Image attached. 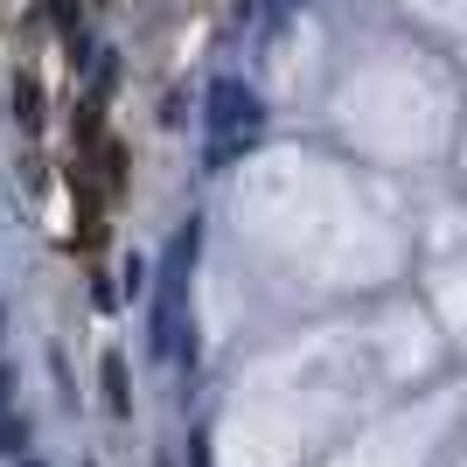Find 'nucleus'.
<instances>
[{
	"label": "nucleus",
	"mask_w": 467,
	"mask_h": 467,
	"mask_svg": "<svg viewBox=\"0 0 467 467\" xmlns=\"http://www.w3.org/2000/svg\"><path fill=\"white\" fill-rule=\"evenodd\" d=\"M21 447H28V419H21V411H0V461H21Z\"/></svg>",
	"instance_id": "2"
},
{
	"label": "nucleus",
	"mask_w": 467,
	"mask_h": 467,
	"mask_svg": "<svg viewBox=\"0 0 467 467\" xmlns=\"http://www.w3.org/2000/svg\"><path fill=\"white\" fill-rule=\"evenodd\" d=\"M105 390H112V411H126V356H105Z\"/></svg>",
	"instance_id": "3"
},
{
	"label": "nucleus",
	"mask_w": 467,
	"mask_h": 467,
	"mask_svg": "<svg viewBox=\"0 0 467 467\" xmlns=\"http://www.w3.org/2000/svg\"><path fill=\"white\" fill-rule=\"evenodd\" d=\"M216 119H223V126H237V119L258 126V98L252 91H216Z\"/></svg>",
	"instance_id": "1"
},
{
	"label": "nucleus",
	"mask_w": 467,
	"mask_h": 467,
	"mask_svg": "<svg viewBox=\"0 0 467 467\" xmlns=\"http://www.w3.org/2000/svg\"><path fill=\"white\" fill-rule=\"evenodd\" d=\"M15 467H42V461H15Z\"/></svg>",
	"instance_id": "5"
},
{
	"label": "nucleus",
	"mask_w": 467,
	"mask_h": 467,
	"mask_svg": "<svg viewBox=\"0 0 467 467\" xmlns=\"http://www.w3.org/2000/svg\"><path fill=\"white\" fill-rule=\"evenodd\" d=\"M7 390H15V377H7V370H0V411H7Z\"/></svg>",
	"instance_id": "4"
}]
</instances>
